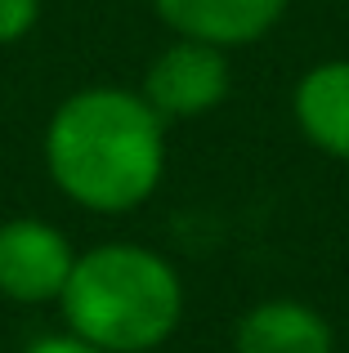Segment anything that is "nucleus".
<instances>
[{"label":"nucleus","instance_id":"1","mask_svg":"<svg viewBox=\"0 0 349 353\" xmlns=\"http://www.w3.org/2000/svg\"><path fill=\"white\" fill-rule=\"evenodd\" d=\"M45 165L68 201L121 215L148 201L166 170V121L121 85H90L63 99L45 130Z\"/></svg>","mask_w":349,"mask_h":353},{"label":"nucleus","instance_id":"2","mask_svg":"<svg viewBox=\"0 0 349 353\" xmlns=\"http://www.w3.org/2000/svg\"><path fill=\"white\" fill-rule=\"evenodd\" d=\"M72 336L103 353H152L183 318V282L166 255L134 241H103L77 255L59 295Z\"/></svg>","mask_w":349,"mask_h":353},{"label":"nucleus","instance_id":"3","mask_svg":"<svg viewBox=\"0 0 349 353\" xmlns=\"http://www.w3.org/2000/svg\"><path fill=\"white\" fill-rule=\"evenodd\" d=\"M139 94L148 99V108L161 121H197V117L215 112L228 94L224 50L179 36L174 45H166V50L152 59Z\"/></svg>","mask_w":349,"mask_h":353},{"label":"nucleus","instance_id":"4","mask_svg":"<svg viewBox=\"0 0 349 353\" xmlns=\"http://www.w3.org/2000/svg\"><path fill=\"white\" fill-rule=\"evenodd\" d=\"M77 264L72 241L45 219L0 224V295L14 304H50L63 295Z\"/></svg>","mask_w":349,"mask_h":353},{"label":"nucleus","instance_id":"5","mask_svg":"<svg viewBox=\"0 0 349 353\" xmlns=\"http://www.w3.org/2000/svg\"><path fill=\"white\" fill-rule=\"evenodd\" d=\"M152 5L174 36L233 50L260 41L282 18L287 0H152Z\"/></svg>","mask_w":349,"mask_h":353},{"label":"nucleus","instance_id":"6","mask_svg":"<svg viewBox=\"0 0 349 353\" xmlns=\"http://www.w3.org/2000/svg\"><path fill=\"white\" fill-rule=\"evenodd\" d=\"M233 353H336V336L314 304L264 300L237 318Z\"/></svg>","mask_w":349,"mask_h":353},{"label":"nucleus","instance_id":"7","mask_svg":"<svg viewBox=\"0 0 349 353\" xmlns=\"http://www.w3.org/2000/svg\"><path fill=\"white\" fill-rule=\"evenodd\" d=\"M296 121L305 139L327 157L349 161V59L318 63L296 85Z\"/></svg>","mask_w":349,"mask_h":353},{"label":"nucleus","instance_id":"8","mask_svg":"<svg viewBox=\"0 0 349 353\" xmlns=\"http://www.w3.org/2000/svg\"><path fill=\"white\" fill-rule=\"evenodd\" d=\"M41 18V0H0V45L23 41Z\"/></svg>","mask_w":349,"mask_h":353},{"label":"nucleus","instance_id":"9","mask_svg":"<svg viewBox=\"0 0 349 353\" xmlns=\"http://www.w3.org/2000/svg\"><path fill=\"white\" fill-rule=\"evenodd\" d=\"M23 353H103V349L86 345V340L72 336V331H63V336H41V340H32Z\"/></svg>","mask_w":349,"mask_h":353}]
</instances>
